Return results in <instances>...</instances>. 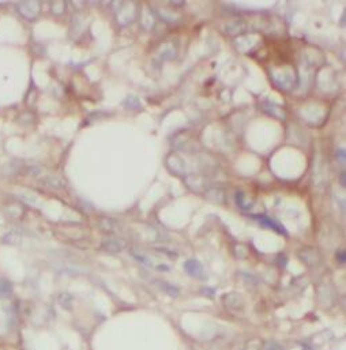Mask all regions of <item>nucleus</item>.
<instances>
[{"label": "nucleus", "mask_w": 346, "mask_h": 350, "mask_svg": "<svg viewBox=\"0 0 346 350\" xmlns=\"http://www.w3.org/2000/svg\"><path fill=\"white\" fill-rule=\"evenodd\" d=\"M101 248L105 252H110V254H117V252L123 251L126 248V243L117 239H105L101 244Z\"/></svg>", "instance_id": "1"}, {"label": "nucleus", "mask_w": 346, "mask_h": 350, "mask_svg": "<svg viewBox=\"0 0 346 350\" xmlns=\"http://www.w3.org/2000/svg\"><path fill=\"white\" fill-rule=\"evenodd\" d=\"M184 270L188 272L191 277L196 278H205V270L203 266L198 261H187L184 263Z\"/></svg>", "instance_id": "2"}, {"label": "nucleus", "mask_w": 346, "mask_h": 350, "mask_svg": "<svg viewBox=\"0 0 346 350\" xmlns=\"http://www.w3.org/2000/svg\"><path fill=\"white\" fill-rule=\"evenodd\" d=\"M224 304L229 309H233V311H242L244 304H243L242 297L237 294V293H229V294H225L224 296Z\"/></svg>", "instance_id": "3"}, {"label": "nucleus", "mask_w": 346, "mask_h": 350, "mask_svg": "<svg viewBox=\"0 0 346 350\" xmlns=\"http://www.w3.org/2000/svg\"><path fill=\"white\" fill-rule=\"evenodd\" d=\"M300 258H301V261L304 262V263H307V264H310V266L318 264L320 261L319 254H318V251L314 250V248H307L304 251L300 252Z\"/></svg>", "instance_id": "4"}, {"label": "nucleus", "mask_w": 346, "mask_h": 350, "mask_svg": "<svg viewBox=\"0 0 346 350\" xmlns=\"http://www.w3.org/2000/svg\"><path fill=\"white\" fill-rule=\"evenodd\" d=\"M11 326H12V315L5 309H0V334L8 333Z\"/></svg>", "instance_id": "5"}, {"label": "nucleus", "mask_w": 346, "mask_h": 350, "mask_svg": "<svg viewBox=\"0 0 346 350\" xmlns=\"http://www.w3.org/2000/svg\"><path fill=\"white\" fill-rule=\"evenodd\" d=\"M255 218H257L260 224H263L264 226H267V228H271L273 230H275V232H278V233H281V235H286V232H285V229H283L281 225L278 224V222H275L274 220H271V218H268V217H266V215H255Z\"/></svg>", "instance_id": "6"}, {"label": "nucleus", "mask_w": 346, "mask_h": 350, "mask_svg": "<svg viewBox=\"0 0 346 350\" xmlns=\"http://www.w3.org/2000/svg\"><path fill=\"white\" fill-rule=\"evenodd\" d=\"M236 200H237V204H239V207H242L243 210H250L252 207V202L251 200H248V202H247L246 198H244V193L243 192L236 193Z\"/></svg>", "instance_id": "7"}, {"label": "nucleus", "mask_w": 346, "mask_h": 350, "mask_svg": "<svg viewBox=\"0 0 346 350\" xmlns=\"http://www.w3.org/2000/svg\"><path fill=\"white\" fill-rule=\"evenodd\" d=\"M263 350H282L275 341H266L263 342Z\"/></svg>", "instance_id": "8"}, {"label": "nucleus", "mask_w": 346, "mask_h": 350, "mask_svg": "<svg viewBox=\"0 0 346 350\" xmlns=\"http://www.w3.org/2000/svg\"><path fill=\"white\" fill-rule=\"evenodd\" d=\"M337 259L341 262V264H344V263H345V252L344 251L337 252Z\"/></svg>", "instance_id": "9"}]
</instances>
